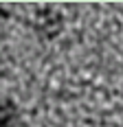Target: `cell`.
<instances>
[{"label": "cell", "instance_id": "cell-1", "mask_svg": "<svg viewBox=\"0 0 123 127\" xmlns=\"http://www.w3.org/2000/svg\"><path fill=\"white\" fill-rule=\"evenodd\" d=\"M33 31H35L37 35L42 39H53L57 37L62 33V29H64V18H62L57 11H53V9H40L35 13V20H33Z\"/></svg>", "mask_w": 123, "mask_h": 127}, {"label": "cell", "instance_id": "cell-2", "mask_svg": "<svg viewBox=\"0 0 123 127\" xmlns=\"http://www.w3.org/2000/svg\"><path fill=\"white\" fill-rule=\"evenodd\" d=\"M18 116H20V110L13 101H9V99L0 101V127H15Z\"/></svg>", "mask_w": 123, "mask_h": 127}]
</instances>
